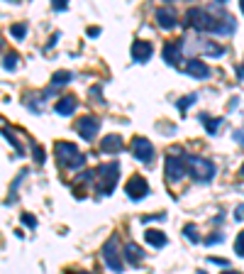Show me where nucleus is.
<instances>
[{"label":"nucleus","instance_id":"1","mask_svg":"<svg viewBox=\"0 0 244 274\" xmlns=\"http://www.w3.org/2000/svg\"><path fill=\"white\" fill-rule=\"evenodd\" d=\"M186 27H193L196 32H212L227 37L237 30V22L225 10V0H217L210 8H190L186 12Z\"/></svg>","mask_w":244,"mask_h":274},{"label":"nucleus","instance_id":"2","mask_svg":"<svg viewBox=\"0 0 244 274\" xmlns=\"http://www.w3.org/2000/svg\"><path fill=\"white\" fill-rule=\"evenodd\" d=\"M54 154H56V164L61 169H81L86 164V154L71 142H56Z\"/></svg>","mask_w":244,"mask_h":274},{"label":"nucleus","instance_id":"3","mask_svg":"<svg viewBox=\"0 0 244 274\" xmlns=\"http://www.w3.org/2000/svg\"><path fill=\"white\" fill-rule=\"evenodd\" d=\"M98 176V196H110L115 186H117V176H120V164L117 162H108V164H100L95 169Z\"/></svg>","mask_w":244,"mask_h":274},{"label":"nucleus","instance_id":"4","mask_svg":"<svg viewBox=\"0 0 244 274\" xmlns=\"http://www.w3.org/2000/svg\"><path fill=\"white\" fill-rule=\"evenodd\" d=\"M100 257H103L105 267H108L112 274H120L122 269H125V262H122V255H120V240H117V235L108 238V242L103 245V252H100Z\"/></svg>","mask_w":244,"mask_h":274},{"label":"nucleus","instance_id":"5","mask_svg":"<svg viewBox=\"0 0 244 274\" xmlns=\"http://www.w3.org/2000/svg\"><path fill=\"white\" fill-rule=\"evenodd\" d=\"M186 162H188V174L200 184H208L215 176V172H217L215 164L210 159H205V157H186Z\"/></svg>","mask_w":244,"mask_h":274},{"label":"nucleus","instance_id":"6","mask_svg":"<svg viewBox=\"0 0 244 274\" xmlns=\"http://www.w3.org/2000/svg\"><path fill=\"white\" fill-rule=\"evenodd\" d=\"M188 174V162L181 154V150H171L166 157V179L168 181H181Z\"/></svg>","mask_w":244,"mask_h":274},{"label":"nucleus","instance_id":"7","mask_svg":"<svg viewBox=\"0 0 244 274\" xmlns=\"http://www.w3.org/2000/svg\"><path fill=\"white\" fill-rule=\"evenodd\" d=\"M98 130H100V120L93 118V115H86V118H81V120L76 122V132L86 142H93V137L98 135Z\"/></svg>","mask_w":244,"mask_h":274},{"label":"nucleus","instance_id":"8","mask_svg":"<svg viewBox=\"0 0 244 274\" xmlns=\"http://www.w3.org/2000/svg\"><path fill=\"white\" fill-rule=\"evenodd\" d=\"M156 22H159V27L161 30H174L178 22V12L174 5H161V8H156Z\"/></svg>","mask_w":244,"mask_h":274},{"label":"nucleus","instance_id":"9","mask_svg":"<svg viewBox=\"0 0 244 274\" xmlns=\"http://www.w3.org/2000/svg\"><path fill=\"white\" fill-rule=\"evenodd\" d=\"M132 152H134V157H137L139 162L149 164V162H152V157H154V144L149 142L147 137H134L132 140Z\"/></svg>","mask_w":244,"mask_h":274},{"label":"nucleus","instance_id":"10","mask_svg":"<svg viewBox=\"0 0 244 274\" xmlns=\"http://www.w3.org/2000/svg\"><path fill=\"white\" fill-rule=\"evenodd\" d=\"M125 191H127V196L132 198V201H139V198H144L147 194H149V184H147L144 176H132V179L127 181Z\"/></svg>","mask_w":244,"mask_h":274},{"label":"nucleus","instance_id":"11","mask_svg":"<svg viewBox=\"0 0 244 274\" xmlns=\"http://www.w3.org/2000/svg\"><path fill=\"white\" fill-rule=\"evenodd\" d=\"M164 61H166L168 66H183V49H181V39L178 42H168L166 47H164Z\"/></svg>","mask_w":244,"mask_h":274},{"label":"nucleus","instance_id":"12","mask_svg":"<svg viewBox=\"0 0 244 274\" xmlns=\"http://www.w3.org/2000/svg\"><path fill=\"white\" fill-rule=\"evenodd\" d=\"M188 76H196V78H208L210 76V66L205 61H198V59H186L183 66H181Z\"/></svg>","mask_w":244,"mask_h":274},{"label":"nucleus","instance_id":"13","mask_svg":"<svg viewBox=\"0 0 244 274\" xmlns=\"http://www.w3.org/2000/svg\"><path fill=\"white\" fill-rule=\"evenodd\" d=\"M152 54H154V47L149 42H144V39H137V42L132 44V59L137 64H147V61L152 59Z\"/></svg>","mask_w":244,"mask_h":274},{"label":"nucleus","instance_id":"14","mask_svg":"<svg viewBox=\"0 0 244 274\" xmlns=\"http://www.w3.org/2000/svg\"><path fill=\"white\" fill-rule=\"evenodd\" d=\"M125 257H127V262L130 264H142V260H144V250L137 245V242H127V247H125Z\"/></svg>","mask_w":244,"mask_h":274},{"label":"nucleus","instance_id":"15","mask_svg":"<svg viewBox=\"0 0 244 274\" xmlns=\"http://www.w3.org/2000/svg\"><path fill=\"white\" fill-rule=\"evenodd\" d=\"M76 98L74 96H64V98H59L56 100V106H54V110L59 113V115H71L74 110H76Z\"/></svg>","mask_w":244,"mask_h":274},{"label":"nucleus","instance_id":"16","mask_svg":"<svg viewBox=\"0 0 244 274\" xmlns=\"http://www.w3.org/2000/svg\"><path fill=\"white\" fill-rule=\"evenodd\" d=\"M144 240L147 245H152V247H156V250H161V247H166V235L161 230H147L144 233Z\"/></svg>","mask_w":244,"mask_h":274},{"label":"nucleus","instance_id":"17","mask_svg":"<svg viewBox=\"0 0 244 274\" xmlns=\"http://www.w3.org/2000/svg\"><path fill=\"white\" fill-rule=\"evenodd\" d=\"M100 150H103V152H120L122 150V137L120 135H108V137H105V140H103V142H100Z\"/></svg>","mask_w":244,"mask_h":274},{"label":"nucleus","instance_id":"18","mask_svg":"<svg viewBox=\"0 0 244 274\" xmlns=\"http://www.w3.org/2000/svg\"><path fill=\"white\" fill-rule=\"evenodd\" d=\"M200 122L205 125V130H208V135H215V132L220 130V125H222L220 118H210L208 113H203V115H200Z\"/></svg>","mask_w":244,"mask_h":274},{"label":"nucleus","instance_id":"19","mask_svg":"<svg viewBox=\"0 0 244 274\" xmlns=\"http://www.w3.org/2000/svg\"><path fill=\"white\" fill-rule=\"evenodd\" d=\"M71 71H56L54 74V78H52V86L54 88H59V86H66L68 81H71Z\"/></svg>","mask_w":244,"mask_h":274},{"label":"nucleus","instance_id":"20","mask_svg":"<svg viewBox=\"0 0 244 274\" xmlns=\"http://www.w3.org/2000/svg\"><path fill=\"white\" fill-rule=\"evenodd\" d=\"M17 61H20V56L15 54V52L5 54V59H3V66H5V71H15V69H17Z\"/></svg>","mask_w":244,"mask_h":274},{"label":"nucleus","instance_id":"21","mask_svg":"<svg viewBox=\"0 0 244 274\" xmlns=\"http://www.w3.org/2000/svg\"><path fill=\"white\" fill-rule=\"evenodd\" d=\"M0 132H3V135L8 137V142H10L12 147L17 150V152L22 154V144H20V140H17V137H15V135H12V132H10V128H3V130H0Z\"/></svg>","mask_w":244,"mask_h":274},{"label":"nucleus","instance_id":"22","mask_svg":"<svg viewBox=\"0 0 244 274\" xmlns=\"http://www.w3.org/2000/svg\"><path fill=\"white\" fill-rule=\"evenodd\" d=\"M196 100H198V96H196V93H188V96H183V98L178 100L176 106H178V110H181V113H183V110L188 108V106H193V103H196Z\"/></svg>","mask_w":244,"mask_h":274},{"label":"nucleus","instance_id":"23","mask_svg":"<svg viewBox=\"0 0 244 274\" xmlns=\"http://www.w3.org/2000/svg\"><path fill=\"white\" fill-rule=\"evenodd\" d=\"M10 34L15 37V39H25V34H27V25H22V22H20V25H12Z\"/></svg>","mask_w":244,"mask_h":274},{"label":"nucleus","instance_id":"24","mask_svg":"<svg viewBox=\"0 0 244 274\" xmlns=\"http://www.w3.org/2000/svg\"><path fill=\"white\" fill-rule=\"evenodd\" d=\"M234 252H237V257H244V230L234 238Z\"/></svg>","mask_w":244,"mask_h":274},{"label":"nucleus","instance_id":"25","mask_svg":"<svg viewBox=\"0 0 244 274\" xmlns=\"http://www.w3.org/2000/svg\"><path fill=\"white\" fill-rule=\"evenodd\" d=\"M183 233L188 235L190 242H198L200 240V238H198V228H196V225H186V228H183Z\"/></svg>","mask_w":244,"mask_h":274},{"label":"nucleus","instance_id":"26","mask_svg":"<svg viewBox=\"0 0 244 274\" xmlns=\"http://www.w3.org/2000/svg\"><path fill=\"white\" fill-rule=\"evenodd\" d=\"M32 152H34V162L37 164H44V150L39 144H32Z\"/></svg>","mask_w":244,"mask_h":274},{"label":"nucleus","instance_id":"27","mask_svg":"<svg viewBox=\"0 0 244 274\" xmlns=\"http://www.w3.org/2000/svg\"><path fill=\"white\" fill-rule=\"evenodd\" d=\"M22 223L27 225V228H34V225H37V220H34L32 213H22Z\"/></svg>","mask_w":244,"mask_h":274},{"label":"nucleus","instance_id":"28","mask_svg":"<svg viewBox=\"0 0 244 274\" xmlns=\"http://www.w3.org/2000/svg\"><path fill=\"white\" fill-rule=\"evenodd\" d=\"M215 242H222V235H220V233H212L210 238L205 240V245H215Z\"/></svg>","mask_w":244,"mask_h":274},{"label":"nucleus","instance_id":"29","mask_svg":"<svg viewBox=\"0 0 244 274\" xmlns=\"http://www.w3.org/2000/svg\"><path fill=\"white\" fill-rule=\"evenodd\" d=\"M208 262H210V264H220V267H227V260H225V257H208Z\"/></svg>","mask_w":244,"mask_h":274},{"label":"nucleus","instance_id":"30","mask_svg":"<svg viewBox=\"0 0 244 274\" xmlns=\"http://www.w3.org/2000/svg\"><path fill=\"white\" fill-rule=\"evenodd\" d=\"M234 220H244V203H239V206L234 208Z\"/></svg>","mask_w":244,"mask_h":274},{"label":"nucleus","instance_id":"31","mask_svg":"<svg viewBox=\"0 0 244 274\" xmlns=\"http://www.w3.org/2000/svg\"><path fill=\"white\" fill-rule=\"evenodd\" d=\"M66 0H54V10H66Z\"/></svg>","mask_w":244,"mask_h":274},{"label":"nucleus","instance_id":"32","mask_svg":"<svg viewBox=\"0 0 244 274\" xmlns=\"http://www.w3.org/2000/svg\"><path fill=\"white\" fill-rule=\"evenodd\" d=\"M234 140L239 144H244V130H234Z\"/></svg>","mask_w":244,"mask_h":274},{"label":"nucleus","instance_id":"33","mask_svg":"<svg viewBox=\"0 0 244 274\" xmlns=\"http://www.w3.org/2000/svg\"><path fill=\"white\" fill-rule=\"evenodd\" d=\"M98 34H100L98 27H90V30H88V37H98Z\"/></svg>","mask_w":244,"mask_h":274},{"label":"nucleus","instance_id":"34","mask_svg":"<svg viewBox=\"0 0 244 274\" xmlns=\"http://www.w3.org/2000/svg\"><path fill=\"white\" fill-rule=\"evenodd\" d=\"M237 76L244 78V66H237Z\"/></svg>","mask_w":244,"mask_h":274},{"label":"nucleus","instance_id":"35","mask_svg":"<svg viewBox=\"0 0 244 274\" xmlns=\"http://www.w3.org/2000/svg\"><path fill=\"white\" fill-rule=\"evenodd\" d=\"M239 179H242V181H244V164L239 166Z\"/></svg>","mask_w":244,"mask_h":274},{"label":"nucleus","instance_id":"36","mask_svg":"<svg viewBox=\"0 0 244 274\" xmlns=\"http://www.w3.org/2000/svg\"><path fill=\"white\" fill-rule=\"evenodd\" d=\"M222 274H242V272H232V269H227V272H222Z\"/></svg>","mask_w":244,"mask_h":274},{"label":"nucleus","instance_id":"37","mask_svg":"<svg viewBox=\"0 0 244 274\" xmlns=\"http://www.w3.org/2000/svg\"><path fill=\"white\" fill-rule=\"evenodd\" d=\"M66 274H90V272H66Z\"/></svg>","mask_w":244,"mask_h":274},{"label":"nucleus","instance_id":"38","mask_svg":"<svg viewBox=\"0 0 244 274\" xmlns=\"http://www.w3.org/2000/svg\"><path fill=\"white\" fill-rule=\"evenodd\" d=\"M239 8H242V12H244V0H242V3H239Z\"/></svg>","mask_w":244,"mask_h":274}]
</instances>
